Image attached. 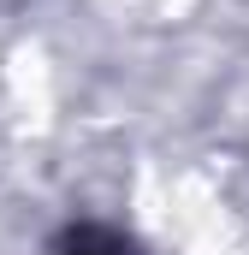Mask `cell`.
<instances>
[{
	"mask_svg": "<svg viewBox=\"0 0 249 255\" xmlns=\"http://www.w3.org/2000/svg\"><path fill=\"white\" fill-rule=\"evenodd\" d=\"M65 255H124V250H119V238H107V232H77L65 244Z\"/></svg>",
	"mask_w": 249,
	"mask_h": 255,
	"instance_id": "1",
	"label": "cell"
}]
</instances>
